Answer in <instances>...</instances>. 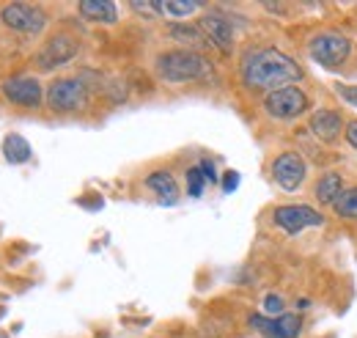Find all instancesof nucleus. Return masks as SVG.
<instances>
[{
    "label": "nucleus",
    "instance_id": "1",
    "mask_svg": "<svg viewBox=\"0 0 357 338\" xmlns=\"http://www.w3.org/2000/svg\"><path fill=\"white\" fill-rule=\"evenodd\" d=\"M242 80L250 88H267L269 94H272V91L289 88V83L303 80V69L286 52L267 47V50H256V52H250L245 58Z\"/></svg>",
    "mask_w": 357,
    "mask_h": 338
},
{
    "label": "nucleus",
    "instance_id": "2",
    "mask_svg": "<svg viewBox=\"0 0 357 338\" xmlns=\"http://www.w3.org/2000/svg\"><path fill=\"white\" fill-rule=\"evenodd\" d=\"M209 69H212L209 61L204 55H198L195 50H174V52H162L157 58V72L168 83L201 80L209 75Z\"/></svg>",
    "mask_w": 357,
    "mask_h": 338
},
{
    "label": "nucleus",
    "instance_id": "3",
    "mask_svg": "<svg viewBox=\"0 0 357 338\" xmlns=\"http://www.w3.org/2000/svg\"><path fill=\"white\" fill-rule=\"evenodd\" d=\"M47 105L55 110V113H75V110H83L89 105V88L83 80H75V78H63V80H55V83L47 88Z\"/></svg>",
    "mask_w": 357,
    "mask_h": 338
},
{
    "label": "nucleus",
    "instance_id": "4",
    "mask_svg": "<svg viewBox=\"0 0 357 338\" xmlns=\"http://www.w3.org/2000/svg\"><path fill=\"white\" fill-rule=\"evenodd\" d=\"M0 20L6 28L20 31V34H39L47 25L45 11L39 6H28V3H8L0 11Z\"/></svg>",
    "mask_w": 357,
    "mask_h": 338
},
{
    "label": "nucleus",
    "instance_id": "5",
    "mask_svg": "<svg viewBox=\"0 0 357 338\" xmlns=\"http://www.w3.org/2000/svg\"><path fill=\"white\" fill-rule=\"evenodd\" d=\"M308 50H311V58L316 64H321L327 69H335V66H341L349 58L352 42L338 36V34H319Z\"/></svg>",
    "mask_w": 357,
    "mask_h": 338
},
{
    "label": "nucleus",
    "instance_id": "6",
    "mask_svg": "<svg viewBox=\"0 0 357 338\" xmlns=\"http://www.w3.org/2000/svg\"><path fill=\"white\" fill-rule=\"evenodd\" d=\"M264 108H267V113L272 119H294V116L308 110V96L300 88L289 85V88L272 91L264 99Z\"/></svg>",
    "mask_w": 357,
    "mask_h": 338
},
{
    "label": "nucleus",
    "instance_id": "7",
    "mask_svg": "<svg viewBox=\"0 0 357 338\" xmlns=\"http://www.w3.org/2000/svg\"><path fill=\"white\" fill-rule=\"evenodd\" d=\"M80 52V44L75 42L72 36H52L50 42H45V47L36 52V66L42 72H50V69H58L63 64H69L75 55Z\"/></svg>",
    "mask_w": 357,
    "mask_h": 338
},
{
    "label": "nucleus",
    "instance_id": "8",
    "mask_svg": "<svg viewBox=\"0 0 357 338\" xmlns=\"http://www.w3.org/2000/svg\"><path fill=\"white\" fill-rule=\"evenodd\" d=\"M0 94L20 108H39L45 99L42 83L36 78H11L0 85Z\"/></svg>",
    "mask_w": 357,
    "mask_h": 338
},
{
    "label": "nucleus",
    "instance_id": "9",
    "mask_svg": "<svg viewBox=\"0 0 357 338\" xmlns=\"http://www.w3.org/2000/svg\"><path fill=\"white\" fill-rule=\"evenodd\" d=\"M275 223H278L283 231H289V234H300L303 228L324 226V217L316 210H311V207H303V204L297 207V204H291V207H278V210H275Z\"/></svg>",
    "mask_w": 357,
    "mask_h": 338
},
{
    "label": "nucleus",
    "instance_id": "10",
    "mask_svg": "<svg viewBox=\"0 0 357 338\" xmlns=\"http://www.w3.org/2000/svg\"><path fill=\"white\" fill-rule=\"evenodd\" d=\"M305 173H308L305 160L294 152H286L272 163V176L283 190H297L305 182Z\"/></svg>",
    "mask_w": 357,
    "mask_h": 338
},
{
    "label": "nucleus",
    "instance_id": "11",
    "mask_svg": "<svg viewBox=\"0 0 357 338\" xmlns=\"http://www.w3.org/2000/svg\"><path fill=\"white\" fill-rule=\"evenodd\" d=\"M250 325L261 330L267 338H297L300 336V316L294 314H280L278 319H264V316H250Z\"/></svg>",
    "mask_w": 357,
    "mask_h": 338
},
{
    "label": "nucleus",
    "instance_id": "12",
    "mask_svg": "<svg viewBox=\"0 0 357 338\" xmlns=\"http://www.w3.org/2000/svg\"><path fill=\"white\" fill-rule=\"evenodd\" d=\"M201 31L206 34V42L215 44L223 52H228L234 47V28H231V22L225 17H220V14H206L201 20Z\"/></svg>",
    "mask_w": 357,
    "mask_h": 338
},
{
    "label": "nucleus",
    "instance_id": "13",
    "mask_svg": "<svg viewBox=\"0 0 357 338\" xmlns=\"http://www.w3.org/2000/svg\"><path fill=\"white\" fill-rule=\"evenodd\" d=\"M311 129L319 140L333 143V140L341 135L344 122H341V116H338V113H333V110H316V113L311 116Z\"/></svg>",
    "mask_w": 357,
    "mask_h": 338
},
{
    "label": "nucleus",
    "instance_id": "14",
    "mask_svg": "<svg viewBox=\"0 0 357 338\" xmlns=\"http://www.w3.org/2000/svg\"><path fill=\"white\" fill-rule=\"evenodd\" d=\"M80 14L91 22H105V25H113L119 20V8L110 0H83Z\"/></svg>",
    "mask_w": 357,
    "mask_h": 338
},
{
    "label": "nucleus",
    "instance_id": "15",
    "mask_svg": "<svg viewBox=\"0 0 357 338\" xmlns=\"http://www.w3.org/2000/svg\"><path fill=\"white\" fill-rule=\"evenodd\" d=\"M146 187H151L162 204H176L178 201V187L176 179L168 173V170H154L149 179H146Z\"/></svg>",
    "mask_w": 357,
    "mask_h": 338
},
{
    "label": "nucleus",
    "instance_id": "16",
    "mask_svg": "<svg viewBox=\"0 0 357 338\" xmlns=\"http://www.w3.org/2000/svg\"><path fill=\"white\" fill-rule=\"evenodd\" d=\"M31 143L22 138V135H17V132H11V135H6V140H3V157H6V163H11V166H22V163H28L31 160Z\"/></svg>",
    "mask_w": 357,
    "mask_h": 338
},
{
    "label": "nucleus",
    "instance_id": "17",
    "mask_svg": "<svg viewBox=\"0 0 357 338\" xmlns=\"http://www.w3.org/2000/svg\"><path fill=\"white\" fill-rule=\"evenodd\" d=\"M344 193V179L341 173H324L316 184V201L321 204H335V198Z\"/></svg>",
    "mask_w": 357,
    "mask_h": 338
},
{
    "label": "nucleus",
    "instance_id": "18",
    "mask_svg": "<svg viewBox=\"0 0 357 338\" xmlns=\"http://www.w3.org/2000/svg\"><path fill=\"white\" fill-rule=\"evenodd\" d=\"M333 210L338 212L341 217L357 220V187H349V190H344V193H341V196L335 198Z\"/></svg>",
    "mask_w": 357,
    "mask_h": 338
},
{
    "label": "nucleus",
    "instance_id": "19",
    "mask_svg": "<svg viewBox=\"0 0 357 338\" xmlns=\"http://www.w3.org/2000/svg\"><path fill=\"white\" fill-rule=\"evenodd\" d=\"M171 36L178 39V42L190 44V47H201V44H206V36H201V31H195V28H184V25H174V28H171Z\"/></svg>",
    "mask_w": 357,
    "mask_h": 338
},
{
    "label": "nucleus",
    "instance_id": "20",
    "mask_svg": "<svg viewBox=\"0 0 357 338\" xmlns=\"http://www.w3.org/2000/svg\"><path fill=\"white\" fill-rule=\"evenodd\" d=\"M204 182H206V176H204V170L201 168L187 170V193H190L192 198H198V196L204 193Z\"/></svg>",
    "mask_w": 357,
    "mask_h": 338
},
{
    "label": "nucleus",
    "instance_id": "21",
    "mask_svg": "<svg viewBox=\"0 0 357 338\" xmlns=\"http://www.w3.org/2000/svg\"><path fill=\"white\" fill-rule=\"evenodd\" d=\"M201 8V3H176V0H168V3H162V11L165 14H174V17H187V14H192V11H198Z\"/></svg>",
    "mask_w": 357,
    "mask_h": 338
},
{
    "label": "nucleus",
    "instance_id": "22",
    "mask_svg": "<svg viewBox=\"0 0 357 338\" xmlns=\"http://www.w3.org/2000/svg\"><path fill=\"white\" fill-rule=\"evenodd\" d=\"M132 8L137 14H146V17H157V14H162V3H140V0H135Z\"/></svg>",
    "mask_w": 357,
    "mask_h": 338
},
{
    "label": "nucleus",
    "instance_id": "23",
    "mask_svg": "<svg viewBox=\"0 0 357 338\" xmlns=\"http://www.w3.org/2000/svg\"><path fill=\"white\" fill-rule=\"evenodd\" d=\"M264 311H267V314H280V311H283V297L267 295L264 297Z\"/></svg>",
    "mask_w": 357,
    "mask_h": 338
},
{
    "label": "nucleus",
    "instance_id": "24",
    "mask_svg": "<svg viewBox=\"0 0 357 338\" xmlns=\"http://www.w3.org/2000/svg\"><path fill=\"white\" fill-rule=\"evenodd\" d=\"M338 96L347 99L352 108H357V85H338Z\"/></svg>",
    "mask_w": 357,
    "mask_h": 338
},
{
    "label": "nucleus",
    "instance_id": "25",
    "mask_svg": "<svg viewBox=\"0 0 357 338\" xmlns=\"http://www.w3.org/2000/svg\"><path fill=\"white\" fill-rule=\"evenodd\" d=\"M236 187H239V173H236V170H228L223 179V190L225 193H234Z\"/></svg>",
    "mask_w": 357,
    "mask_h": 338
},
{
    "label": "nucleus",
    "instance_id": "26",
    "mask_svg": "<svg viewBox=\"0 0 357 338\" xmlns=\"http://www.w3.org/2000/svg\"><path fill=\"white\" fill-rule=\"evenodd\" d=\"M198 168L204 170V176H206V179H209V182H215V179H218V173H215V166H212V163H209V160H204V163H201V166H198Z\"/></svg>",
    "mask_w": 357,
    "mask_h": 338
},
{
    "label": "nucleus",
    "instance_id": "27",
    "mask_svg": "<svg viewBox=\"0 0 357 338\" xmlns=\"http://www.w3.org/2000/svg\"><path fill=\"white\" fill-rule=\"evenodd\" d=\"M347 140L357 149V122H349V127H347Z\"/></svg>",
    "mask_w": 357,
    "mask_h": 338
}]
</instances>
